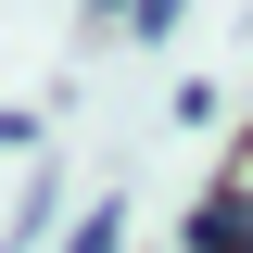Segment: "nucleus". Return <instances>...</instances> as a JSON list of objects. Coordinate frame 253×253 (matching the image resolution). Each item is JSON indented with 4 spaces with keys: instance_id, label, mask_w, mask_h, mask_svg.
<instances>
[{
    "instance_id": "f257e3e1",
    "label": "nucleus",
    "mask_w": 253,
    "mask_h": 253,
    "mask_svg": "<svg viewBox=\"0 0 253 253\" xmlns=\"http://www.w3.org/2000/svg\"><path fill=\"white\" fill-rule=\"evenodd\" d=\"M190 253H253V190H215L190 215Z\"/></svg>"
},
{
    "instance_id": "f03ea898",
    "label": "nucleus",
    "mask_w": 253,
    "mask_h": 253,
    "mask_svg": "<svg viewBox=\"0 0 253 253\" xmlns=\"http://www.w3.org/2000/svg\"><path fill=\"white\" fill-rule=\"evenodd\" d=\"M126 241V215H114V203H101V215H76V253H114Z\"/></svg>"
},
{
    "instance_id": "7ed1b4c3",
    "label": "nucleus",
    "mask_w": 253,
    "mask_h": 253,
    "mask_svg": "<svg viewBox=\"0 0 253 253\" xmlns=\"http://www.w3.org/2000/svg\"><path fill=\"white\" fill-rule=\"evenodd\" d=\"M101 13H139V0H89V26H101Z\"/></svg>"
}]
</instances>
